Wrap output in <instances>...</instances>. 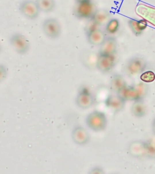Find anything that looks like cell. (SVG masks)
Returning <instances> with one entry per match:
<instances>
[{
	"mask_svg": "<svg viewBox=\"0 0 155 174\" xmlns=\"http://www.w3.org/2000/svg\"><path fill=\"white\" fill-rule=\"evenodd\" d=\"M85 121L89 128L95 132L104 130L107 125V119L106 114L97 110L89 113Z\"/></svg>",
	"mask_w": 155,
	"mask_h": 174,
	"instance_id": "cell-1",
	"label": "cell"
},
{
	"mask_svg": "<svg viewBox=\"0 0 155 174\" xmlns=\"http://www.w3.org/2000/svg\"><path fill=\"white\" fill-rule=\"evenodd\" d=\"M95 4L91 0L76 3L73 7V12L76 18L79 20H90L96 11Z\"/></svg>",
	"mask_w": 155,
	"mask_h": 174,
	"instance_id": "cell-2",
	"label": "cell"
},
{
	"mask_svg": "<svg viewBox=\"0 0 155 174\" xmlns=\"http://www.w3.org/2000/svg\"><path fill=\"white\" fill-rule=\"evenodd\" d=\"M9 42L17 53L20 55L26 54L30 49V42L23 34L15 33L10 36Z\"/></svg>",
	"mask_w": 155,
	"mask_h": 174,
	"instance_id": "cell-3",
	"label": "cell"
},
{
	"mask_svg": "<svg viewBox=\"0 0 155 174\" xmlns=\"http://www.w3.org/2000/svg\"><path fill=\"white\" fill-rule=\"evenodd\" d=\"M18 9L20 13L30 20L38 18L41 12L36 1L34 0H23L20 4Z\"/></svg>",
	"mask_w": 155,
	"mask_h": 174,
	"instance_id": "cell-4",
	"label": "cell"
},
{
	"mask_svg": "<svg viewBox=\"0 0 155 174\" xmlns=\"http://www.w3.org/2000/svg\"><path fill=\"white\" fill-rule=\"evenodd\" d=\"M44 33L51 39H58L61 34V26L60 22L54 18L44 20L42 24Z\"/></svg>",
	"mask_w": 155,
	"mask_h": 174,
	"instance_id": "cell-5",
	"label": "cell"
},
{
	"mask_svg": "<svg viewBox=\"0 0 155 174\" xmlns=\"http://www.w3.org/2000/svg\"><path fill=\"white\" fill-rule=\"evenodd\" d=\"M71 136L73 142L79 146H84L88 143L90 138L87 131L81 125H77L73 127Z\"/></svg>",
	"mask_w": 155,
	"mask_h": 174,
	"instance_id": "cell-6",
	"label": "cell"
},
{
	"mask_svg": "<svg viewBox=\"0 0 155 174\" xmlns=\"http://www.w3.org/2000/svg\"><path fill=\"white\" fill-rule=\"evenodd\" d=\"M75 102L79 108L87 109L93 105L94 97L87 90L83 89L78 92Z\"/></svg>",
	"mask_w": 155,
	"mask_h": 174,
	"instance_id": "cell-7",
	"label": "cell"
},
{
	"mask_svg": "<svg viewBox=\"0 0 155 174\" xmlns=\"http://www.w3.org/2000/svg\"><path fill=\"white\" fill-rule=\"evenodd\" d=\"M114 65V58L113 55H98L97 57L96 66L102 73L110 71Z\"/></svg>",
	"mask_w": 155,
	"mask_h": 174,
	"instance_id": "cell-8",
	"label": "cell"
},
{
	"mask_svg": "<svg viewBox=\"0 0 155 174\" xmlns=\"http://www.w3.org/2000/svg\"><path fill=\"white\" fill-rule=\"evenodd\" d=\"M117 94L118 96L124 101L139 100L138 96H137L135 86H128L127 85H126L123 87L122 89H120L117 92Z\"/></svg>",
	"mask_w": 155,
	"mask_h": 174,
	"instance_id": "cell-9",
	"label": "cell"
},
{
	"mask_svg": "<svg viewBox=\"0 0 155 174\" xmlns=\"http://www.w3.org/2000/svg\"><path fill=\"white\" fill-rule=\"evenodd\" d=\"M146 67V62L141 58H133L129 62L127 69L129 73L135 75L142 72Z\"/></svg>",
	"mask_w": 155,
	"mask_h": 174,
	"instance_id": "cell-10",
	"label": "cell"
},
{
	"mask_svg": "<svg viewBox=\"0 0 155 174\" xmlns=\"http://www.w3.org/2000/svg\"><path fill=\"white\" fill-rule=\"evenodd\" d=\"M88 42L93 45H101L106 39L105 34L99 28L87 33Z\"/></svg>",
	"mask_w": 155,
	"mask_h": 174,
	"instance_id": "cell-11",
	"label": "cell"
},
{
	"mask_svg": "<svg viewBox=\"0 0 155 174\" xmlns=\"http://www.w3.org/2000/svg\"><path fill=\"white\" fill-rule=\"evenodd\" d=\"M116 49V43L113 38H109L104 40L101 45L99 50L100 55H113Z\"/></svg>",
	"mask_w": 155,
	"mask_h": 174,
	"instance_id": "cell-12",
	"label": "cell"
},
{
	"mask_svg": "<svg viewBox=\"0 0 155 174\" xmlns=\"http://www.w3.org/2000/svg\"><path fill=\"white\" fill-rule=\"evenodd\" d=\"M125 102V101L123 100L118 96H111L107 98L106 103L108 108H111L115 113H117L121 111L124 108Z\"/></svg>",
	"mask_w": 155,
	"mask_h": 174,
	"instance_id": "cell-13",
	"label": "cell"
},
{
	"mask_svg": "<svg viewBox=\"0 0 155 174\" xmlns=\"http://www.w3.org/2000/svg\"><path fill=\"white\" fill-rule=\"evenodd\" d=\"M129 151L132 156L136 157H142L146 156L145 142L136 141L130 144Z\"/></svg>",
	"mask_w": 155,
	"mask_h": 174,
	"instance_id": "cell-14",
	"label": "cell"
},
{
	"mask_svg": "<svg viewBox=\"0 0 155 174\" xmlns=\"http://www.w3.org/2000/svg\"><path fill=\"white\" fill-rule=\"evenodd\" d=\"M40 11L44 13H50L56 7L55 0H36Z\"/></svg>",
	"mask_w": 155,
	"mask_h": 174,
	"instance_id": "cell-15",
	"label": "cell"
},
{
	"mask_svg": "<svg viewBox=\"0 0 155 174\" xmlns=\"http://www.w3.org/2000/svg\"><path fill=\"white\" fill-rule=\"evenodd\" d=\"M131 112L135 117H142L146 114V107L141 100L135 101L131 108Z\"/></svg>",
	"mask_w": 155,
	"mask_h": 174,
	"instance_id": "cell-16",
	"label": "cell"
},
{
	"mask_svg": "<svg viewBox=\"0 0 155 174\" xmlns=\"http://www.w3.org/2000/svg\"><path fill=\"white\" fill-rule=\"evenodd\" d=\"M127 85L124 78L119 75H115L112 79L110 86L112 89L118 92L120 89H122L123 87Z\"/></svg>",
	"mask_w": 155,
	"mask_h": 174,
	"instance_id": "cell-17",
	"label": "cell"
},
{
	"mask_svg": "<svg viewBox=\"0 0 155 174\" xmlns=\"http://www.w3.org/2000/svg\"><path fill=\"white\" fill-rule=\"evenodd\" d=\"M130 28H131L135 34H140L147 27V22L145 20H141L139 21H136L131 20L129 22Z\"/></svg>",
	"mask_w": 155,
	"mask_h": 174,
	"instance_id": "cell-18",
	"label": "cell"
},
{
	"mask_svg": "<svg viewBox=\"0 0 155 174\" xmlns=\"http://www.w3.org/2000/svg\"><path fill=\"white\" fill-rule=\"evenodd\" d=\"M108 18V15L104 10H96L95 15L92 17V20L99 26L105 24Z\"/></svg>",
	"mask_w": 155,
	"mask_h": 174,
	"instance_id": "cell-19",
	"label": "cell"
},
{
	"mask_svg": "<svg viewBox=\"0 0 155 174\" xmlns=\"http://www.w3.org/2000/svg\"><path fill=\"white\" fill-rule=\"evenodd\" d=\"M119 27V21L116 19H113L108 22L106 26V31L110 34L115 33Z\"/></svg>",
	"mask_w": 155,
	"mask_h": 174,
	"instance_id": "cell-20",
	"label": "cell"
},
{
	"mask_svg": "<svg viewBox=\"0 0 155 174\" xmlns=\"http://www.w3.org/2000/svg\"><path fill=\"white\" fill-rule=\"evenodd\" d=\"M146 156L150 158H155V144L153 143L145 142Z\"/></svg>",
	"mask_w": 155,
	"mask_h": 174,
	"instance_id": "cell-21",
	"label": "cell"
},
{
	"mask_svg": "<svg viewBox=\"0 0 155 174\" xmlns=\"http://www.w3.org/2000/svg\"><path fill=\"white\" fill-rule=\"evenodd\" d=\"M141 80L143 82L150 83L155 80V74L152 71H147L141 75Z\"/></svg>",
	"mask_w": 155,
	"mask_h": 174,
	"instance_id": "cell-22",
	"label": "cell"
},
{
	"mask_svg": "<svg viewBox=\"0 0 155 174\" xmlns=\"http://www.w3.org/2000/svg\"><path fill=\"white\" fill-rule=\"evenodd\" d=\"M139 100H141L143 97H144L147 93V86L143 84H139L135 86Z\"/></svg>",
	"mask_w": 155,
	"mask_h": 174,
	"instance_id": "cell-23",
	"label": "cell"
},
{
	"mask_svg": "<svg viewBox=\"0 0 155 174\" xmlns=\"http://www.w3.org/2000/svg\"><path fill=\"white\" fill-rule=\"evenodd\" d=\"M8 75V69L7 67L2 63H0V83L7 78Z\"/></svg>",
	"mask_w": 155,
	"mask_h": 174,
	"instance_id": "cell-24",
	"label": "cell"
},
{
	"mask_svg": "<svg viewBox=\"0 0 155 174\" xmlns=\"http://www.w3.org/2000/svg\"><path fill=\"white\" fill-rule=\"evenodd\" d=\"M153 131L154 134H155V119L154 120L153 123Z\"/></svg>",
	"mask_w": 155,
	"mask_h": 174,
	"instance_id": "cell-25",
	"label": "cell"
},
{
	"mask_svg": "<svg viewBox=\"0 0 155 174\" xmlns=\"http://www.w3.org/2000/svg\"><path fill=\"white\" fill-rule=\"evenodd\" d=\"M75 1H76V3H78V2H81V1H86V0H75Z\"/></svg>",
	"mask_w": 155,
	"mask_h": 174,
	"instance_id": "cell-26",
	"label": "cell"
},
{
	"mask_svg": "<svg viewBox=\"0 0 155 174\" xmlns=\"http://www.w3.org/2000/svg\"><path fill=\"white\" fill-rule=\"evenodd\" d=\"M1 50H2V47H1V44H0V53H1Z\"/></svg>",
	"mask_w": 155,
	"mask_h": 174,
	"instance_id": "cell-27",
	"label": "cell"
}]
</instances>
